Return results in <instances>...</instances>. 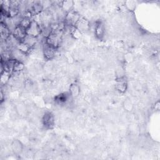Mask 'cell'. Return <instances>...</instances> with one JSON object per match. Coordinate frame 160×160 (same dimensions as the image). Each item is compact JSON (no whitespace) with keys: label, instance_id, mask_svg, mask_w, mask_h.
<instances>
[{"label":"cell","instance_id":"cell-11","mask_svg":"<svg viewBox=\"0 0 160 160\" xmlns=\"http://www.w3.org/2000/svg\"><path fill=\"white\" fill-rule=\"evenodd\" d=\"M70 92L71 96L75 97L79 94V88L77 84H72L70 87Z\"/></svg>","mask_w":160,"mask_h":160},{"label":"cell","instance_id":"cell-8","mask_svg":"<svg viewBox=\"0 0 160 160\" xmlns=\"http://www.w3.org/2000/svg\"><path fill=\"white\" fill-rule=\"evenodd\" d=\"M94 30H95V34L98 38L101 39L103 37L104 33V28L102 23L101 21L97 22L96 23Z\"/></svg>","mask_w":160,"mask_h":160},{"label":"cell","instance_id":"cell-1","mask_svg":"<svg viewBox=\"0 0 160 160\" xmlns=\"http://www.w3.org/2000/svg\"><path fill=\"white\" fill-rule=\"evenodd\" d=\"M63 31L60 29L51 30L49 34L46 36L45 42L54 48L57 49L62 43Z\"/></svg>","mask_w":160,"mask_h":160},{"label":"cell","instance_id":"cell-7","mask_svg":"<svg viewBox=\"0 0 160 160\" xmlns=\"http://www.w3.org/2000/svg\"><path fill=\"white\" fill-rule=\"evenodd\" d=\"M74 27L78 29L79 31H84L87 30L88 28H89V22L88 21L85 19L84 18H80L78 21L76 22L75 24Z\"/></svg>","mask_w":160,"mask_h":160},{"label":"cell","instance_id":"cell-14","mask_svg":"<svg viewBox=\"0 0 160 160\" xmlns=\"http://www.w3.org/2000/svg\"><path fill=\"white\" fill-rule=\"evenodd\" d=\"M117 88L120 91H124L126 89V83L125 82L120 81L118 84H117Z\"/></svg>","mask_w":160,"mask_h":160},{"label":"cell","instance_id":"cell-4","mask_svg":"<svg viewBox=\"0 0 160 160\" xmlns=\"http://www.w3.org/2000/svg\"><path fill=\"white\" fill-rule=\"evenodd\" d=\"M56 48L44 42L42 46V52L44 58L47 60L52 59L56 54Z\"/></svg>","mask_w":160,"mask_h":160},{"label":"cell","instance_id":"cell-6","mask_svg":"<svg viewBox=\"0 0 160 160\" xmlns=\"http://www.w3.org/2000/svg\"><path fill=\"white\" fill-rule=\"evenodd\" d=\"M42 122L47 128H51L54 126V117L50 112L46 113L42 118Z\"/></svg>","mask_w":160,"mask_h":160},{"label":"cell","instance_id":"cell-2","mask_svg":"<svg viewBox=\"0 0 160 160\" xmlns=\"http://www.w3.org/2000/svg\"><path fill=\"white\" fill-rule=\"evenodd\" d=\"M26 34L38 38L42 32L40 25L36 21H32L30 26L26 29Z\"/></svg>","mask_w":160,"mask_h":160},{"label":"cell","instance_id":"cell-13","mask_svg":"<svg viewBox=\"0 0 160 160\" xmlns=\"http://www.w3.org/2000/svg\"><path fill=\"white\" fill-rule=\"evenodd\" d=\"M72 6V1H63L62 4V7L64 9V11H68V12H69Z\"/></svg>","mask_w":160,"mask_h":160},{"label":"cell","instance_id":"cell-3","mask_svg":"<svg viewBox=\"0 0 160 160\" xmlns=\"http://www.w3.org/2000/svg\"><path fill=\"white\" fill-rule=\"evenodd\" d=\"M79 18H80V16L76 12L70 11L65 16L64 23L65 26H74L76 22L79 19Z\"/></svg>","mask_w":160,"mask_h":160},{"label":"cell","instance_id":"cell-9","mask_svg":"<svg viewBox=\"0 0 160 160\" xmlns=\"http://www.w3.org/2000/svg\"><path fill=\"white\" fill-rule=\"evenodd\" d=\"M37 39H38L36 37H34V36L26 34L25 38L21 41L24 42L28 46H29L31 48H32L34 46H35L36 44Z\"/></svg>","mask_w":160,"mask_h":160},{"label":"cell","instance_id":"cell-10","mask_svg":"<svg viewBox=\"0 0 160 160\" xmlns=\"http://www.w3.org/2000/svg\"><path fill=\"white\" fill-rule=\"evenodd\" d=\"M24 68V64L19 60H16L15 64H14V70H13V72H19L21 71H22Z\"/></svg>","mask_w":160,"mask_h":160},{"label":"cell","instance_id":"cell-12","mask_svg":"<svg viewBox=\"0 0 160 160\" xmlns=\"http://www.w3.org/2000/svg\"><path fill=\"white\" fill-rule=\"evenodd\" d=\"M12 148H13V151L15 152H20L21 149H22V146L21 144V142H19L18 141H16L14 142V143L12 144Z\"/></svg>","mask_w":160,"mask_h":160},{"label":"cell","instance_id":"cell-5","mask_svg":"<svg viewBox=\"0 0 160 160\" xmlns=\"http://www.w3.org/2000/svg\"><path fill=\"white\" fill-rule=\"evenodd\" d=\"M18 40L21 41L26 36V29L22 28L21 26L18 25L14 27L12 34Z\"/></svg>","mask_w":160,"mask_h":160}]
</instances>
